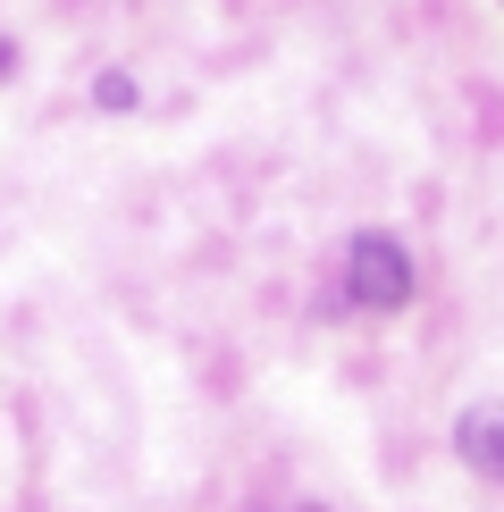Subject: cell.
I'll list each match as a JSON object with an SVG mask.
<instances>
[{
    "mask_svg": "<svg viewBox=\"0 0 504 512\" xmlns=\"http://www.w3.org/2000/svg\"><path fill=\"white\" fill-rule=\"evenodd\" d=\"M345 303H362V311H404L412 303V252L395 244V236H353L345 244Z\"/></svg>",
    "mask_w": 504,
    "mask_h": 512,
    "instance_id": "obj_1",
    "label": "cell"
},
{
    "mask_svg": "<svg viewBox=\"0 0 504 512\" xmlns=\"http://www.w3.org/2000/svg\"><path fill=\"white\" fill-rule=\"evenodd\" d=\"M93 101H101V110H135V76H118V68H110V76L93 84Z\"/></svg>",
    "mask_w": 504,
    "mask_h": 512,
    "instance_id": "obj_3",
    "label": "cell"
},
{
    "mask_svg": "<svg viewBox=\"0 0 504 512\" xmlns=\"http://www.w3.org/2000/svg\"><path fill=\"white\" fill-rule=\"evenodd\" d=\"M9 68H17V51H9V42H0V76H9Z\"/></svg>",
    "mask_w": 504,
    "mask_h": 512,
    "instance_id": "obj_4",
    "label": "cell"
},
{
    "mask_svg": "<svg viewBox=\"0 0 504 512\" xmlns=\"http://www.w3.org/2000/svg\"><path fill=\"white\" fill-rule=\"evenodd\" d=\"M454 454L471 462L479 479L504 487V412H496V403H471V412L454 420Z\"/></svg>",
    "mask_w": 504,
    "mask_h": 512,
    "instance_id": "obj_2",
    "label": "cell"
},
{
    "mask_svg": "<svg viewBox=\"0 0 504 512\" xmlns=\"http://www.w3.org/2000/svg\"><path fill=\"white\" fill-rule=\"evenodd\" d=\"M286 512H328V504H286Z\"/></svg>",
    "mask_w": 504,
    "mask_h": 512,
    "instance_id": "obj_5",
    "label": "cell"
}]
</instances>
